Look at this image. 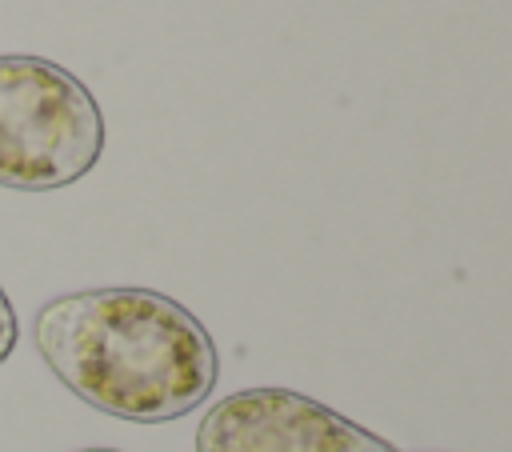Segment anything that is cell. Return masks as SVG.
I'll list each match as a JSON object with an SVG mask.
<instances>
[{
  "label": "cell",
  "mask_w": 512,
  "mask_h": 452,
  "mask_svg": "<svg viewBox=\"0 0 512 452\" xmlns=\"http://www.w3.org/2000/svg\"><path fill=\"white\" fill-rule=\"evenodd\" d=\"M80 452H116V448H80Z\"/></svg>",
  "instance_id": "obj_5"
},
{
  "label": "cell",
  "mask_w": 512,
  "mask_h": 452,
  "mask_svg": "<svg viewBox=\"0 0 512 452\" xmlns=\"http://www.w3.org/2000/svg\"><path fill=\"white\" fill-rule=\"evenodd\" d=\"M104 156V112L64 64L24 52L0 56V188L56 192Z\"/></svg>",
  "instance_id": "obj_2"
},
{
  "label": "cell",
  "mask_w": 512,
  "mask_h": 452,
  "mask_svg": "<svg viewBox=\"0 0 512 452\" xmlns=\"http://www.w3.org/2000/svg\"><path fill=\"white\" fill-rule=\"evenodd\" d=\"M196 452H396L384 436L292 388H244L216 400Z\"/></svg>",
  "instance_id": "obj_3"
},
{
  "label": "cell",
  "mask_w": 512,
  "mask_h": 452,
  "mask_svg": "<svg viewBox=\"0 0 512 452\" xmlns=\"http://www.w3.org/2000/svg\"><path fill=\"white\" fill-rule=\"evenodd\" d=\"M48 372L88 408L128 424H168L216 388L208 328L156 288H84L48 300L32 320Z\"/></svg>",
  "instance_id": "obj_1"
},
{
  "label": "cell",
  "mask_w": 512,
  "mask_h": 452,
  "mask_svg": "<svg viewBox=\"0 0 512 452\" xmlns=\"http://www.w3.org/2000/svg\"><path fill=\"white\" fill-rule=\"evenodd\" d=\"M16 336H20V324H16V308H12L8 292L0 288V364L12 356V348H16Z\"/></svg>",
  "instance_id": "obj_4"
}]
</instances>
